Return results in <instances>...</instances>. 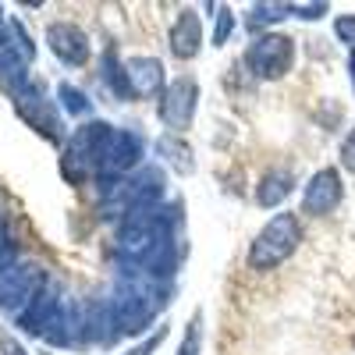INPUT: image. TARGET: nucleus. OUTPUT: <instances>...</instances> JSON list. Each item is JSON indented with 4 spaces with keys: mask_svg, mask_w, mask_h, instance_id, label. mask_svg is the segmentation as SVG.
Segmentation results:
<instances>
[{
    "mask_svg": "<svg viewBox=\"0 0 355 355\" xmlns=\"http://www.w3.org/2000/svg\"><path fill=\"white\" fill-rule=\"evenodd\" d=\"M302 242V227H299V217L295 214H277L263 224V231L256 234V242L249 249V266L259 274L266 270H277L281 263H288L295 256Z\"/></svg>",
    "mask_w": 355,
    "mask_h": 355,
    "instance_id": "nucleus-1",
    "label": "nucleus"
},
{
    "mask_svg": "<svg viewBox=\"0 0 355 355\" xmlns=\"http://www.w3.org/2000/svg\"><path fill=\"white\" fill-rule=\"evenodd\" d=\"M114 128L103 125V121H93V125H85L71 135L68 142V150L61 157V171L71 185H82L89 174H93V167H100V153H103V142Z\"/></svg>",
    "mask_w": 355,
    "mask_h": 355,
    "instance_id": "nucleus-2",
    "label": "nucleus"
},
{
    "mask_svg": "<svg viewBox=\"0 0 355 355\" xmlns=\"http://www.w3.org/2000/svg\"><path fill=\"white\" fill-rule=\"evenodd\" d=\"M245 61H249L256 78H266V82L284 78L291 71V61H295V43L281 33H263L252 40Z\"/></svg>",
    "mask_w": 355,
    "mask_h": 355,
    "instance_id": "nucleus-3",
    "label": "nucleus"
},
{
    "mask_svg": "<svg viewBox=\"0 0 355 355\" xmlns=\"http://www.w3.org/2000/svg\"><path fill=\"white\" fill-rule=\"evenodd\" d=\"M196 107H199V85L196 78L182 75V78H174L167 89H164V100H160V117H164V125L178 132H185L192 125V117H196Z\"/></svg>",
    "mask_w": 355,
    "mask_h": 355,
    "instance_id": "nucleus-4",
    "label": "nucleus"
},
{
    "mask_svg": "<svg viewBox=\"0 0 355 355\" xmlns=\"http://www.w3.org/2000/svg\"><path fill=\"white\" fill-rule=\"evenodd\" d=\"M43 288V274L36 266H25V263H15L8 270H0V306L8 309H18L25 302H33Z\"/></svg>",
    "mask_w": 355,
    "mask_h": 355,
    "instance_id": "nucleus-5",
    "label": "nucleus"
},
{
    "mask_svg": "<svg viewBox=\"0 0 355 355\" xmlns=\"http://www.w3.org/2000/svg\"><path fill=\"white\" fill-rule=\"evenodd\" d=\"M345 196V185H341V174L334 167H323L309 178V185L302 192V210L313 214V217H323V214H331L334 206L341 202Z\"/></svg>",
    "mask_w": 355,
    "mask_h": 355,
    "instance_id": "nucleus-6",
    "label": "nucleus"
},
{
    "mask_svg": "<svg viewBox=\"0 0 355 355\" xmlns=\"http://www.w3.org/2000/svg\"><path fill=\"white\" fill-rule=\"evenodd\" d=\"M142 157V139L135 132H110L103 142V153H100V171L107 178H117L139 164Z\"/></svg>",
    "mask_w": 355,
    "mask_h": 355,
    "instance_id": "nucleus-7",
    "label": "nucleus"
},
{
    "mask_svg": "<svg viewBox=\"0 0 355 355\" xmlns=\"http://www.w3.org/2000/svg\"><path fill=\"white\" fill-rule=\"evenodd\" d=\"M46 40H50V50L61 57L64 64H85L89 61V40H85V33L78 25L57 21V25H50Z\"/></svg>",
    "mask_w": 355,
    "mask_h": 355,
    "instance_id": "nucleus-8",
    "label": "nucleus"
},
{
    "mask_svg": "<svg viewBox=\"0 0 355 355\" xmlns=\"http://www.w3.org/2000/svg\"><path fill=\"white\" fill-rule=\"evenodd\" d=\"M199 46H202V21L192 8H182V15H178V21L171 28V50L182 61H192L199 53Z\"/></svg>",
    "mask_w": 355,
    "mask_h": 355,
    "instance_id": "nucleus-9",
    "label": "nucleus"
},
{
    "mask_svg": "<svg viewBox=\"0 0 355 355\" xmlns=\"http://www.w3.org/2000/svg\"><path fill=\"white\" fill-rule=\"evenodd\" d=\"M18 110H21L25 121L33 125V128H40L46 139H57V135H61V121H57L53 103L43 100L40 93H21V96H18Z\"/></svg>",
    "mask_w": 355,
    "mask_h": 355,
    "instance_id": "nucleus-10",
    "label": "nucleus"
},
{
    "mask_svg": "<svg viewBox=\"0 0 355 355\" xmlns=\"http://www.w3.org/2000/svg\"><path fill=\"white\" fill-rule=\"evenodd\" d=\"M125 68H128V82L135 96H157L164 89V64L157 57H132Z\"/></svg>",
    "mask_w": 355,
    "mask_h": 355,
    "instance_id": "nucleus-11",
    "label": "nucleus"
},
{
    "mask_svg": "<svg viewBox=\"0 0 355 355\" xmlns=\"http://www.w3.org/2000/svg\"><path fill=\"white\" fill-rule=\"evenodd\" d=\"M291 189H295V174L284 171V167H274V171H266V174L259 178V185H256V202L270 210V206H281V202L291 196Z\"/></svg>",
    "mask_w": 355,
    "mask_h": 355,
    "instance_id": "nucleus-12",
    "label": "nucleus"
},
{
    "mask_svg": "<svg viewBox=\"0 0 355 355\" xmlns=\"http://www.w3.org/2000/svg\"><path fill=\"white\" fill-rule=\"evenodd\" d=\"M157 153L178 171V174H192V167H196V160H192V150H189V146L182 142V139H178L174 132L171 135H160L157 139Z\"/></svg>",
    "mask_w": 355,
    "mask_h": 355,
    "instance_id": "nucleus-13",
    "label": "nucleus"
},
{
    "mask_svg": "<svg viewBox=\"0 0 355 355\" xmlns=\"http://www.w3.org/2000/svg\"><path fill=\"white\" fill-rule=\"evenodd\" d=\"M103 78H107V85L114 89V93L117 96H121V100H132L135 93H132V82H128V68H121V64H117L114 61V53H107V61H103Z\"/></svg>",
    "mask_w": 355,
    "mask_h": 355,
    "instance_id": "nucleus-14",
    "label": "nucleus"
},
{
    "mask_svg": "<svg viewBox=\"0 0 355 355\" xmlns=\"http://www.w3.org/2000/svg\"><path fill=\"white\" fill-rule=\"evenodd\" d=\"M288 15H295V4H256L249 21L252 25H266V21H281Z\"/></svg>",
    "mask_w": 355,
    "mask_h": 355,
    "instance_id": "nucleus-15",
    "label": "nucleus"
},
{
    "mask_svg": "<svg viewBox=\"0 0 355 355\" xmlns=\"http://www.w3.org/2000/svg\"><path fill=\"white\" fill-rule=\"evenodd\" d=\"M199 348H202V313L192 316L189 331H185V341H182V352H178V355H199Z\"/></svg>",
    "mask_w": 355,
    "mask_h": 355,
    "instance_id": "nucleus-16",
    "label": "nucleus"
},
{
    "mask_svg": "<svg viewBox=\"0 0 355 355\" xmlns=\"http://www.w3.org/2000/svg\"><path fill=\"white\" fill-rule=\"evenodd\" d=\"M57 93H61V103H64V110H68V114H85V110H89V100L78 93L75 85H61Z\"/></svg>",
    "mask_w": 355,
    "mask_h": 355,
    "instance_id": "nucleus-17",
    "label": "nucleus"
},
{
    "mask_svg": "<svg viewBox=\"0 0 355 355\" xmlns=\"http://www.w3.org/2000/svg\"><path fill=\"white\" fill-rule=\"evenodd\" d=\"M334 33H338L341 43H348V46L355 50V15H341V18L334 21Z\"/></svg>",
    "mask_w": 355,
    "mask_h": 355,
    "instance_id": "nucleus-18",
    "label": "nucleus"
},
{
    "mask_svg": "<svg viewBox=\"0 0 355 355\" xmlns=\"http://www.w3.org/2000/svg\"><path fill=\"white\" fill-rule=\"evenodd\" d=\"M231 28H234V15H231V11H220V15H217V28H214V46H224V43H227Z\"/></svg>",
    "mask_w": 355,
    "mask_h": 355,
    "instance_id": "nucleus-19",
    "label": "nucleus"
},
{
    "mask_svg": "<svg viewBox=\"0 0 355 355\" xmlns=\"http://www.w3.org/2000/svg\"><path fill=\"white\" fill-rule=\"evenodd\" d=\"M164 338H167V327H160V331H157L150 341H142V345H139V348H132L128 355H153V352L160 348V341H164Z\"/></svg>",
    "mask_w": 355,
    "mask_h": 355,
    "instance_id": "nucleus-20",
    "label": "nucleus"
},
{
    "mask_svg": "<svg viewBox=\"0 0 355 355\" xmlns=\"http://www.w3.org/2000/svg\"><path fill=\"white\" fill-rule=\"evenodd\" d=\"M341 164L348 167V171H355V128L345 135V142H341Z\"/></svg>",
    "mask_w": 355,
    "mask_h": 355,
    "instance_id": "nucleus-21",
    "label": "nucleus"
},
{
    "mask_svg": "<svg viewBox=\"0 0 355 355\" xmlns=\"http://www.w3.org/2000/svg\"><path fill=\"white\" fill-rule=\"evenodd\" d=\"M8 266H15V245L8 234H0V270H8Z\"/></svg>",
    "mask_w": 355,
    "mask_h": 355,
    "instance_id": "nucleus-22",
    "label": "nucleus"
},
{
    "mask_svg": "<svg viewBox=\"0 0 355 355\" xmlns=\"http://www.w3.org/2000/svg\"><path fill=\"white\" fill-rule=\"evenodd\" d=\"M295 15L299 18H323L327 15V4H295Z\"/></svg>",
    "mask_w": 355,
    "mask_h": 355,
    "instance_id": "nucleus-23",
    "label": "nucleus"
},
{
    "mask_svg": "<svg viewBox=\"0 0 355 355\" xmlns=\"http://www.w3.org/2000/svg\"><path fill=\"white\" fill-rule=\"evenodd\" d=\"M0 348H4L8 355H25V352H21V345H18L15 338H8V334H0Z\"/></svg>",
    "mask_w": 355,
    "mask_h": 355,
    "instance_id": "nucleus-24",
    "label": "nucleus"
},
{
    "mask_svg": "<svg viewBox=\"0 0 355 355\" xmlns=\"http://www.w3.org/2000/svg\"><path fill=\"white\" fill-rule=\"evenodd\" d=\"M348 71H352V85H355V50L348 53Z\"/></svg>",
    "mask_w": 355,
    "mask_h": 355,
    "instance_id": "nucleus-25",
    "label": "nucleus"
}]
</instances>
